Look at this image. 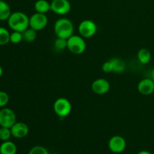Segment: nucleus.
Listing matches in <instances>:
<instances>
[{"label": "nucleus", "mask_w": 154, "mask_h": 154, "mask_svg": "<svg viewBox=\"0 0 154 154\" xmlns=\"http://www.w3.org/2000/svg\"><path fill=\"white\" fill-rule=\"evenodd\" d=\"M8 24L13 31L23 32L29 27V17L22 11L13 12L8 19Z\"/></svg>", "instance_id": "obj_1"}, {"label": "nucleus", "mask_w": 154, "mask_h": 154, "mask_svg": "<svg viewBox=\"0 0 154 154\" xmlns=\"http://www.w3.org/2000/svg\"><path fill=\"white\" fill-rule=\"evenodd\" d=\"M54 32L57 38L68 39L74 35V24L69 19L66 17L59 18L54 23Z\"/></svg>", "instance_id": "obj_2"}, {"label": "nucleus", "mask_w": 154, "mask_h": 154, "mask_svg": "<svg viewBox=\"0 0 154 154\" xmlns=\"http://www.w3.org/2000/svg\"><path fill=\"white\" fill-rule=\"evenodd\" d=\"M87 48L84 38L78 35H72L70 38L67 39V49L72 54L80 55L84 54Z\"/></svg>", "instance_id": "obj_3"}, {"label": "nucleus", "mask_w": 154, "mask_h": 154, "mask_svg": "<svg viewBox=\"0 0 154 154\" xmlns=\"http://www.w3.org/2000/svg\"><path fill=\"white\" fill-rule=\"evenodd\" d=\"M72 110V103L66 98H59L54 103V111L60 117H66L71 114Z\"/></svg>", "instance_id": "obj_4"}, {"label": "nucleus", "mask_w": 154, "mask_h": 154, "mask_svg": "<svg viewBox=\"0 0 154 154\" xmlns=\"http://www.w3.org/2000/svg\"><path fill=\"white\" fill-rule=\"evenodd\" d=\"M17 122L14 111L9 108H2L0 110V127L10 128Z\"/></svg>", "instance_id": "obj_5"}, {"label": "nucleus", "mask_w": 154, "mask_h": 154, "mask_svg": "<svg viewBox=\"0 0 154 154\" xmlns=\"http://www.w3.org/2000/svg\"><path fill=\"white\" fill-rule=\"evenodd\" d=\"M97 31V26L91 20H84L78 26L79 35L84 38H88L95 35Z\"/></svg>", "instance_id": "obj_6"}, {"label": "nucleus", "mask_w": 154, "mask_h": 154, "mask_svg": "<svg viewBox=\"0 0 154 154\" xmlns=\"http://www.w3.org/2000/svg\"><path fill=\"white\" fill-rule=\"evenodd\" d=\"M48 23V18L45 14L35 12L29 17V27L35 31L44 29Z\"/></svg>", "instance_id": "obj_7"}, {"label": "nucleus", "mask_w": 154, "mask_h": 154, "mask_svg": "<svg viewBox=\"0 0 154 154\" xmlns=\"http://www.w3.org/2000/svg\"><path fill=\"white\" fill-rule=\"evenodd\" d=\"M51 11L58 15H66L70 12L72 5L69 0H53L51 2Z\"/></svg>", "instance_id": "obj_8"}, {"label": "nucleus", "mask_w": 154, "mask_h": 154, "mask_svg": "<svg viewBox=\"0 0 154 154\" xmlns=\"http://www.w3.org/2000/svg\"><path fill=\"white\" fill-rule=\"evenodd\" d=\"M110 150L114 153H120L125 150L126 147V141L123 137L114 135L111 137L108 142Z\"/></svg>", "instance_id": "obj_9"}, {"label": "nucleus", "mask_w": 154, "mask_h": 154, "mask_svg": "<svg viewBox=\"0 0 154 154\" xmlns=\"http://www.w3.org/2000/svg\"><path fill=\"white\" fill-rule=\"evenodd\" d=\"M111 88V85L108 80L105 78L96 79L91 85V89L94 93L97 95H104L108 93Z\"/></svg>", "instance_id": "obj_10"}, {"label": "nucleus", "mask_w": 154, "mask_h": 154, "mask_svg": "<svg viewBox=\"0 0 154 154\" xmlns=\"http://www.w3.org/2000/svg\"><path fill=\"white\" fill-rule=\"evenodd\" d=\"M11 135L15 138H23L29 132V129L26 123L23 122H16L11 127Z\"/></svg>", "instance_id": "obj_11"}, {"label": "nucleus", "mask_w": 154, "mask_h": 154, "mask_svg": "<svg viewBox=\"0 0 154 154\" xmlns=\"http://www.w3.org/2000/svg\"><path fill=\"white\" fill-rule=\"evenodd\" d=\"M137 89L143 96H150L154 93V82L150 78H144L139 81Z\"/></svg>", "instance_id": "obj_12"}, {"label": "nucleus", "mask_w": 154, "mask_h": 154, "mask_svg": "<svg viewBox=\"0 0 154 154\" xmlns=\"http://www.w3.org/2000/svg\"><path fill=\"white\" fill-rule=\"evenodd\" d=\"M17 152V147L12 141H2L0 145V154H16Z\"/></svg>", "instance_id": "obj_13"}, {"label": "nucleus", "mask_w": 154, "mask_h": 154, "mask_svg": "<svg viewBox=\"0 0 154 154\" xmlns=\"http://www.w3.org/2000/svg\"><path fill=\"white\" fill-rule=\"evenodd\" d=\"M34 8L38 13L46 14L51 11V3L47 0H37L34 5Z\"/></svg>", "instance_id": "obj_14"}, {"label": "nucleus", "mask_w": 154, "mask_h": 154, "mask_svg": "<svg viewBox=\"0 0 154 154\" xmlns=\"http://www.w3.org/2000/svg\"><path fill=\"white\" fill-rule=\"evenodd\" d=\"M111 65H112L113 72L114 73H122L126 70V63L122 59L120 58H112L110 60Z\"/></svg>", "instance_id": "obj_15"}, {"label": "nucleus", "mask_w": 154, "mask_h": 154, "mask_svg": "<svg viewBox=\"0 0 154 154\" xmlns=\"http://www.w3.org/2000/svg\"><path fill=\"white\" fill-rule=\"evenodd\" d=\"M11 14V10L6 2L0 0V21L8 20Z\"/></svg>", "instance_id": "obj_16"}, {"label": "nucleus", "mask_w": 154, "mask_h": 154, "mask_svg": "<svg viewBox=\"0 0 154 154\" xmlns=\"http://www.w3.org/2000/svg\"><path fill=\"white\" fill-rule=\"evenodd\" d=\"M137 58L141 64H147L151 60V53L148 49L141 48L137 53Z\"/></svg>", "instance_id": "obj_17"}, {"label": "nucleus", "mask_w": 154, "mask_h": 154, "mask_svg": "<svg viewBox=\"0 0 154 154\" xmlns=\"http://www.w3.org/2000/svg\"><path fill=\"white\" fill-rule=\"evenodd\" d=\"M23 38L25 42H28V43H31L35 40L36 37H37V31H35L33 29L29 27L28 29L23 32Z\"/></svg>", "instance_id": "obj_18"}, {"label": "nucleus", "mask_w": 154, "mask_h": 154, "mask_svg": "<svg viewBox=\"0 0 154 154\" xmlns=\"http://www.w3.org/2000/svg\"><path fill=\"white\" fill-rule=\"evenodd\" d=\"M10 35L7 29L0 26V45H5L10 42Z\"/></svg>", "instance_id": "obj_19"}, {"label": "nucleus", "mask_w": 154, "mask_h": 154, "mask_svg": "<svg viewBox=\"0 0 154 154\" xmlns=\"http://www.w3.org/2000/svg\"><path fill=\"white\" fill-rule=\"evenodd\" d=\"M54 48L57 51H63L67 48V39L57 38L54 43Z\"/></svg>", "instance_id": "obj_20"}, {"label": "nucleus", "mask_w": 154, "mask_h": 154, "mask_svg": "<svg viewBox=\"0 0 154 154\" xmlns=\"http://www.w3.org/2000/svg\"><path fill=\"white\" fill-rule=\"evenodd\" d=\"M12 136L10 128L0 127V140L2 141H9Z\"/></svg>", "instance_id": "obj_21"}, {"label": "nucleus", "mask_w": 154, "mask_h": 154, "mask_svg": "<svg viewBox=\"0 0 154 154\" xmlns=\"http://www.w3.org/2000/svg\"><path fill=\"white\" fill-rule=\"evenodd\" d=\"M23 40V33L20 32L13 31V32L11 33L10 35L11 43L17 45V44L20 43Z\"/></svg>", "instance_id": "obj_22"}, {"label": "nucleus", "mask_w": 154, "mask_h": 154, "mask_svg": "<svg viewBox=\"0 0 154 154\" xmlns=\"http://www.w3.org/2000/svg\"><path fill=\"white\" fill-rule=\"evenodd\" d=\"M28 154H49V152L45 147L38 145L32 147Z\"/></svg>", "instance_id": "obj_23"}, {"label": "nucleus", "mask_w": 154, "mask_h": 154, "mask_svg": "<svg viewBox=\"0 0 154 154\" xmlns=\"http://www.w3.org/2000/svg\"><path fill=\"white\" fill-rule=\"evenodd\" d=\"M9 96L6 92L0 91V108H4L8 104Z\"/></svg>", "instance_id": "obj_24"}, {"label": "nucleus", "mask_w": 154, "mask_h": 154, "mask_svg": "<svg viewBox=\"0 0 154 154\" xmlns=\"http://www.w3.org/2000/svg\"><path fill=\"white\" fill-rule=\"evenodd\" d=\"M102 69L105 73H111L113 72V69H112V65L110 60L108 61L105 62L103 63V65L102 66Z\"/></svg>", "instance_id": "obj_25"}, {"label": "nucleus", "mask_w": 154, "mask_h": 154, "mask_svg": "<svg viewBox=\"0 0 154 154\" xmlns=\"http://www.w3.org/2000/svg\"><path fill=\"white\" fill-rule=\"evenodd\" d=\"M138 154H152V153H150L149 151H147V150H141V151H140Z\"/></svg>", "instance_id": "obj_26"}, {"label": "nucleus", "mask_w": 154, "mask_h": 154, "mask_svg": "<svg viewBox=\"0 0 154 154\" xmlns=\"http://www.w3.org/2000/svg\"><path fill=\"white\" fill-rule=\"evenodd\" d=\"M150 78L153 80V81L154 82V69L151 71V73H150Z\"/></svg>", "instance_id": "obj_27"}, {"label": "nucleus", "mask_w": 154, "mask_h": 154, "mask_svg": "<svg viewBox=\"0 0 154 154\" xmlns=\"http://www.w3.org/2000/svg\"><path fill=\"white\" fill-rule=\"evenodd\" d=\"M2 74H3V69L2 68V66H0V78L2 76Z\"/></svg>", "instance_id": "obj_28"}, {"label": "nucleus", "mask_w": 154, "mask_h": 154, "mask_svg": "<svg viewBox=\"0 0 154 154\" xmlns=\"http://www.w3.org/2000/svg\"><path fill=\"white\" fill-rule=\"evenodd\" d=\"M153 96H154V93H153Z\"/></svg>", "instance_id": "obj_29"}]
</instances>
